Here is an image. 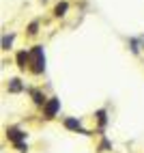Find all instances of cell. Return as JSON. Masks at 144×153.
<instances>
[{
  "instance_id": "ba28073f",
  "label": "cell",
  "mask_w": 144,
  "mask_h": 153,
  "mask_svg": "<svg viewBox=\"0 0 144 153\" xmlns=\"http://www.w3.org/2000/svg\"><path fill=\"white\" fill-rule=\"evenodd\" d=\"M11 43H13V35H11V37H4V39H2V48H4V50H9V48H11Z\"/></svg>"
},
{
  "instance_id": "9c48e42d",
  "label": "cell",
  "mask_w": 144,
  "mask_h": 153,
  "mask_svg": "<svg viewBox=\"0 0 144 153\" xmlns=\"http://www.w3.org/2000/svg\"><path fill=\"white\" fill-rule=\"evenodd\" d=\"M28 33H30V35H35V33H37V22H35V24H30V28H28Z\"/></svg>"
},
{
  "instance_id": "5b68a950",
  "label": "cell",
  "mask_w": 144,
  "mask_h": 153,
  "mask_svg": "<svg viewBox=\"0 0 144 153\" xmlns=\"http://www.w3.org/2000/svg\"><path fill=\"white\" fill-rule=\"evenodd\" d=\"M32 99H35V104H37V106H45V104H47L45 95H43V93H39V91H35V93H32Z\"/></svg>"
},
{
  "instance_id": "52a82bcc",
  "label": "cell",
  "mask_w": 144,
  "mask_h": 153,
  "mask_svg": "<svg viewBox=\"0 0 144 153\" xmlns=\"http://www.w3.org/2000/svg\"><path fill=\"white\" fill-rule=\"evenodd\" d=\"M67 9H69V4H67V2H60V4L56 7V15H65Z\"/></svg>"
},
{
  "instance_id": "7a4b0ae2",
  "label": "cell",
  "mask_w": 144,
  "mask_h": 153,
  "mask_svg": "<svg viewBox=\"0 0 144 153\" xmlns=\"http://www.w3.org/2000/svg\"><path fill=\"white\" fill-rule=\"evenodd\" d=\"M58 110H60V99L58 97H49L47 104L43 106V114H45V119H54Z\"/></svg>"
},
{
  "instance_id": "6da1fadb",
  "label": "cell",
  "mask_w": 144,
  "mask_h": 153,
  "mask_svg": "<svg viewBox=\"0 0 144 153\" xmlns=\"http://www.w3.org/2000/svg\"><path fill=\"white\" fill-rule=\"evenodd\" d=\"M30 71L32 74H43L45 71V52L41 45H35L30 50Z\"/></svg>"
},
{
  "instance_id": "8992f818",
  "label": "cell",
  "mask_w": 144,
  "mask_h": 153,
  "mask_svg": "<svg viewBox=\"0 0 144 153\" xmlns=\"http://www.w3.org/2000/svg\"><path fill=\"white\" fill-rule=\"evenodd\" d=\"M24 86L19 84V80L17 78H13V80H9V91H11V93H17V91H22Z\"/></svg>"
},
{
  "instance_id": "3957f363",
  "label": "cell",
  "mask_w": 144,
  "mask_h": 153,
  "mask_svg": "<svg viewBox=\"0 0 144 153\" xmlns=\"http://www.w3.org/2000/svg\"><path fill=\"white\" fill-rule=\"evenodd\" d=\"M7 138L11 140L13 145H19L22 140H26V134H24L22 129H17V127H9L7 129Z\"/></svg>"
},
{
  "instance_id": "277c9868",
  "label": "cell",
  "mask_w": 144,
  "mask_h": 153,
  "mask_svg": "<svg viewBox=\"0 0 144 153\" xmlns=\"http://www.w3.org/2000/svg\"><path fill=\"white\" fill-rule=\"evenodd\" d=\"M65 127H69V129H73V131H80V134H86V136H90L88 131L82 127V123L80 121H75V119H65Z\"/></svg>"
}]
</instances>
